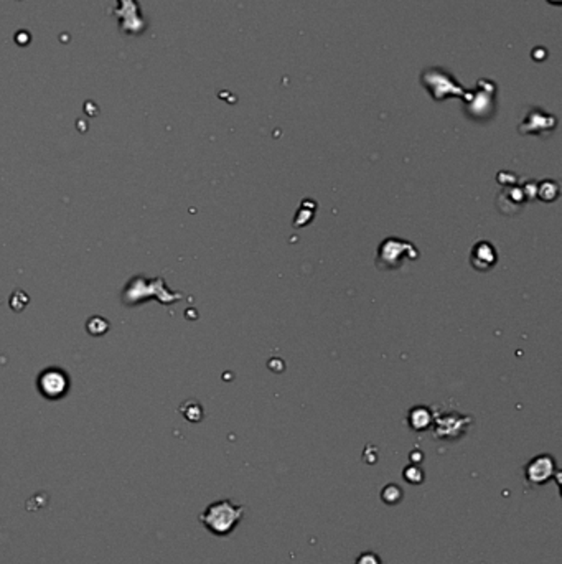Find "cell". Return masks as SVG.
Instances as JSON below:
<instances>
[{
  "instance_id": "obj_1",
  "label": "cell",
  "mask_w": 562,
  "mask_h": 564,
  "mask_svg": "<svg viewBox=\"0 0 562 564\" xmlns=\"http://www.w3.org/2000/svg\"><path fill=\"white\" fill-rule=\"evenodd\" d=\"M244 513L246 508L243 505H236L225 498V500H218L208 505L206 510L199 515V521L213 535L227 536L239 525Z\"/></svg>"
},
{
  "instance_id": "obj_2",
  "label": "cell",
  "mask_w": 562,
  "mask_h": 564,
  "mask_svg": "<svg viewBox=\"0 0 562 564\" xmlns=\"http://www.w3.org/2000/svg\"><path fill=\"white\" fill-rule=\"evenodd\" d=\"M421 81L435 101H442L447 98H465L467 91L458 85V81L452 75H449L442 68L426 69L422 73Z\"/></svg>"
},
{
  "instance_id": "obj_3",
  "label": "cell",
  "mask_w": 562,
  "mask_h": 564,
  "mask_svg": "<svg viewBox=\"0 0 562 564\" xmlns=\"http://www.w3.org/2000/svg\"><path fill=\"white\" fill-rule=\"evenodd\" d=\"M417 253L414 246L407 241H401V239L391 238L383 241V244L379 246L378 251V265L381 267H386V269H396L406 261V258L409 260H416Z\"/></svg>"
},
{
  "instance_id": "obj_4",
  "label": "cell",
  "mask_w": 562,
  "mask_h": 564,
  "mask_svg": "<svg viewBox=\"0 0 562 564\" xmlns=\"http://www.w3.org/2000/svg\"><path fill=\"white\" fill-rule=\"evenodd\" d=\"M495 91L496 87L491 81L482 80L478 81V90L473 92H465L467 96V106L468 114L473 118H485V115H491L495 109Z\"/></svg>"
},
{
  "instance_id": "obj_5",
  "label": "cell",
  "mask_w": 562,
  "mask_h": 564,
  "mask_svg": "<svg viewBox=\"0 0 562 564\" xmlns=\"http://www.w3.org/2000/svg\"><path fill=\"white\" fill-rule=\"evenodd\" d=\"M524 475H526V482L533 487L545 485L556 475V462L547 454L534 457L524 469Z\"/></svg>"
},
{
  "instance_id": "obj_6",
  "label": "cell",
  "mask_w": 562,
  "mask_h": 564,
  "mask_svg": "<svg viewBox=\"0 0 562 564\" xmlns=\"http://www.w3.org/2000/svg\"><path fill=\"white\" fill-rule=\"evenodd\" d=\"M556 127V118L551 114L542 113L541 109H533L528 114L526 121L519 127V132L524 134H546Z\"/></svg>"
},
{
  "instance_id": "obj_7",
  "label": "cell",
  "mask_w": 562,
  "mask_h": 564,
  "mask_svg": "<svg viewBox=\"0 0 562 564\" xmlns=\"http://www.w3.org/2000/svg\"><path fill=\"white\" fill-rule=\"evenodd\" d=\"M498 260L496 249L489 241H478L472 249V265L478 271H489Z\"/></svg>"
},
{
  "instance_id": "obj_8",
  "label": "cell",
  "mask_w": 562,
  "mask_h": 564,
  "mask_svg": "<svg viewBox=\"0 0 562 564\" xmlns=\"http://www.w3.org/2000/svg\"><path fill=\"white\" fill-rule=\"evenodd\" d=\"M430 414L429 411L426 408H417V409H412L411 414H409V424H411L412 429H416V431H424L430 426Z\"/></svg>"
},
{
  "instance_id": "obj_9",
  "label": "cell",
  "mask_w": 562,
  "mask_h": 564,
  "mask_svg": "<svg viewBox=\"0 0 562 564\" xmlns=\"http://www.w3.org/2000/svg\"><path fill=\"white\" fill-rule=\"evenodd\" d=\"M404 492L398 484H388L386 487L381 490V500L386 505H398L402 500Z\"/></svg>"
},
{
  "instance_id": "obj_10",
  "label": "cell",
  "mask_w": 562,
  "mask_h": 564,
  "mask_svg": "<svg viewBox=\"0 0 562 564\" xmlns=\"http://www.w3.org/2000/svg\"><path fill=\"white\" fill-rule=\"evenodd\" d=\"M402 477H404V480H406L407 484L419 485V484L424 482V470H422L419 465L411 464V465H407L406 469L402 470Z\"/></svg>"
},
{
  "instance_id": "obj_11",
  "label": "cell",
  "mask_w": 562,
  "mask_h": 564,
  "mask_svg": "<svg viewBox=\"0 0 562 564\" xmlns=\"http://www.w3.org/2000/svg\"><path fill=\"white\" fill-rule=\"evenodd\" d=\"M355 564H381V558L373 551H365L358 556Z\"/></svg>"
},
{
  "instance_id": "obj_12",
  "label": "cell",
  "mask_w": 562,
  "mask_h": 564,
  "mask_svg": "<svg viewBox=\"0 0 562 564\" xmlns=\"http://www.w3.org/2000/svg\"><path fill=\"white\" fill-rule=\"evenodd\" d=\"M411 460H412V464H419V462L422 460V452H421V451L412 452V454H411Z\"/></svg>"
}]
</instances>
